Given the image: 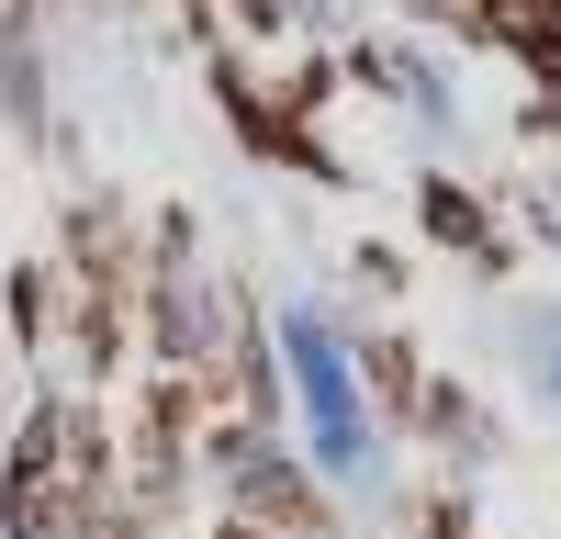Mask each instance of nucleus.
Here are the masks:
<instances>
[{
    "label": "nucleus",
    "mask_w": 561,
    "mask_h": 539,
    "mask_svg": "<svg viewBox=\"0 0 561 539\" xmlns=\"http://www.w3.org/2000/svg\"><path fill=\"white\" fill-rule=\"evenodd\" d=\"M304 393H314V416H325V461H359V427H348V382H337V359H325V337H304Z\"/></svg>",
    "instance_id": "f257e3e1"
}]
</instances>
